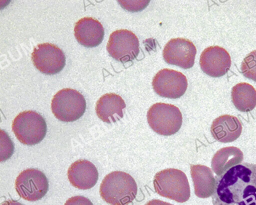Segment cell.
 <instances>
[{
	"label": "cell",
	"mask_w": 256,
	"mask_h": 205,
	"mask_svg": "<svg viewBox=\"0 0 256 205\" xmlns=\"http://www.w3.org/2000/svg\"><path fill=\"white\" fill-rule=\"evenodd\" d=\"M104 28L97 20L85 17L78 20L74 28V34L77 41L86 47H95L104 38Z\"/></svg>",
	"instance_id": "14"
},
{
	"label": "cell",
	"mask_w": 256,
	"mask_h": 205,
	"mask_svg": "<svg viewBox=\"0 0 256 205\" xmlns=\"http://www.w3.org/2000/svg\"><path fill=\"white\" fill-rule=\"evenodd\" d=\"M244 154L240 149L235 146L223 148L218 150L212 160V168L218 176H221L230 168L240 164Z\"/></svg>",
	"instance_id": "18"
},
{
	"label": "cell",
	"mask_w": 256,
	"mask_h": 205,
	"mask_svg": "<svg viewBox=\"0 0 256 205\" xmlns=\"http://www.w3.org/2000/svg\"><path fill=\"white\" fill-rule=\"evenodd\" d=\"M242 126L238 119L233 116L224 114L214 120L210 128L213 138L224 143L230 142L238 138Z\"/></svg>",
	"instance_id": "16"
},
{
	"label": "cell",
	"mask_w": 256,
	"mask_h": 205,
	"mask_svg": "<svg viewBox=\"0 0 256 205\" xmlns=\"http://www.w3.org/2000/svg\"><path fill=\"white\" fill-rule=\"evenodd\" d=\"M48 181L41 171L28 168L22 172L15 181V187L18 194L28 201L41 199L48 190Z\"/></svg>",
	"instance_id": "7"
},
{
	"label": "cell",
	"mask_w": 256,
	"mask_h": 205,
	"mask_svg": "<svg viewBox=\"0 0 256 205\" xmlns=\"http://www.w3.org/2000/svg\"><path fill=\"white\" fill-rule=\"evenodd\" d=\"M51 108L58 120L72 122L80 118L86 108L84 96L76 90L64 88L58 91L53 97Z\"/></svg>",
	"instance_id": "6"
},
{
	"label": "cell",
	"mask_w": 256,
	"mask_h": 205,
	"mask_svg": "<svg viewBox=\"0 0 256 205\" xmlns=\"http://www.w3.org/2000/svg\"><path fill=\"white\" fill-rule=\"evenodd\" d=\"M152 86L158 95L164 98H177L185 93L188 87V80L181 72L164 68L155 75Z\"/></svg>",
	"instance_id": "9"
},
{
	"label": "cell",
	"mask_w": 256,
	"mask_h": 205,
	"mask_svg": "<svg viewBox=\"0 0 256 205\" xmlns=\"http://www.w3.org/2000/svg\"><path fill=\"white\" fill-rule=\"evenodd\" d=\"M32 60L35 67L46 74L58 73L66 64V56L62 50L50 43L39 44L35 47Z\"/></svg>",
	"instance_id": "10"
},
{
	"label": "cell",
	"mask_w": 256,
	"mask_h": 205,
	"mask_svg": "<svg viewBox=\"0 0 256 205\" xmlns=\"http://www.w3.org/2000/svg\"><path fill=\"white\" fill-rule=\"evenodd\" d=\"M213 205H256V164L243 162L216 176Z\"/></svg>",
	"instance_id": "1"
},
{
	"label": "cell",
	"mask_w": 256,
	"mask_h": 205,
	"mask_svg": "<svg viewBox=\"0 0 256 205\" xmlns=\"http://www.w3.org/2000/svg\"><path fill=\"white\" fill-rule=\"evenodd\" d=\"M126 107L125 102L120 96L114 93L106 94L97 101L96 112L102 121L111 124L123 118Z\"/></svg>",
	"instance_id": "15"
},
{
	"label": "cell",
	"mask_w": 256,
	"mask_h": 205,
	"mask_svg": "<svg viewBox=\"0 0 256 205\" xmlns=\"http://www.w3.org/2000/svg\"><path fill=\"white\" fill-rule=\"evenodd\" d=\"M64 205H94L88 198L83 196H74L68 198Z\"/></svg>",
	"instance_id": "21"
},
{
	"label": "cell",
	"mask_w": 256,
	"mask_h": 205,
	"mask_svg": "<svg viewBox=\"0 0 256 205\" xmlns=\"http://www.w3.org/2000/svg\"><path fill=\"white\" fill-rule=\"evenodd\" d=\"M138 38L131 31L119 30L112 32L109 38L106 50L114 59L122 63L135 59L140 52Z\"/></svg>",
	"instance_id": "8"
},
{
	"label": "cell",
	"mask_w": 256,
	"mask_h": 205,
	"mask_svg": "<svg viewBox=\"0 0 256 205\" xmlns=\"http://www.w3.org/2000/svg\"><path fill=\"white\" fill-rule=\"evenodd\" d=\"M154 186L159 195L178 202H186L190 196L188 179L178 169L170 168L157 172L154 176Z\"/></svg>",
	"instance_id": "3"
},
{
	"label": "cell",
	"mask_w": 256,
	"mask_h": 205,
	"mask_svg": "<svg viewBox=\"0 0 256 205\" xmlns=\"http://www.w3.org/2000/svg\"><path fill=\"white\" fill-rule=\"evenodd\" d=\"M196 53V48L192 42L178 38H172L166 43L162 56L168 64L188 69L194 66Z\"/></svg>",
	"instance_id": "11"
},
{
	"label": "cell",
	"mask_w": 256,
	"mask_h": 205,
	"mask_svg": "<svg viewBox=\"0 0 256 205\" xmlns=\"http://www.w3.org/2000/svg\"><path fill=\"white\" fill-rule=\"evenodd\" d=\"M1 205H23L21 203L14 200H8L3 202Z\"/></svg>",
	"instance_id": "23"
},
{
	"label": "cell",
	"mask_w": 256,
	"mask_h": 205,
	"mask_svg": "<svg viewBox=\"0 0 256 205\" xmlns=\"http://www.w3.org/2000/svg\"><path fill=\"white\" fill-rule=\"evenodd\" d=\"M12 130L22 144L32 146L40 142L46 133L47 126L44 118L34 110L24 111L14 118Z\"/></svg>",
	"instance_id": "4"
},
{
	"label": "cell",
	"mask_w": 256,
	"mask_h": 205,
	"mask_svg": "<svg viewBox=\"0 0 256 205\" xmlns=\"http://www.w3.org/2000/svg\"><path fill=\"white\" fill-rule=\"evenodd\" d=\"M190 174L194 193L200 198H208L214 194L216 180L212 170L204 165L190 164Z\"/></svg>",
	"instance_id": "17"
},
{
	"label": "cell",
	"mask_w": 256,
	"mask_h": 205,
	"mask_svg": "<svg viewBox=\"0 0 256 205\" xmlns=\"http://www.w3.org/2000/svg\"><path fill=\"white\" fill-rule=\"evenodd\" d=\"M145 205H174L159 200L154 199L148 201Z\"/></svg>",
	"instance_id": "22"
},
{
	"label": "cell",
	"mask_w": 256,
	"mask_h": 205,
	"mask_svg": "<svg viewBox=\"0 0 256 205\" xmlns=\"http://www.w3.org/2000/svg\"><path fill=\"white\" fill-rule=\"evenodd\" d=\"M138 186L128 174L114 171L107 174L100 188V195L112 205H126L132 202L137 194Z\"/></svg>",
	"instance_id": "2"
},
{
	"label": "cell",
	"mask_w": 256,
	"mask_h": 205,
	"mask_svg": "<svg viewBox=\"0 0 256 205\" xmlns=\"http://www.w3.org/2000/svg\"><path fill=\"white\" fill-rule=\"evenodd\" d=\"M68 176L74 186L80 190H88L96 184L98 173L92 162L86 160H80L70 166Z\"/></svg>",
	"instance_id": "13"
},
{
	"label": "cell",
	"mask_w": 256,
	"mask_h": 205,
	"mask_svg": "<svg viewBox=\"0 0 256 205\" xmlns=\"http://www.w3.org/2000/svg\"><path fill=\"white\" fill-rule=\"evenodd\" d=\"M232 99L238 110L242 112L251 111L256 106V90L248 83H238L232 88Z\"/></svg>",
	"instance_id": "19"
},
{
	"label": "cell",
	"mask_w": 256,
	"mask_h": 205,
	"mask_svg": "<svg viewBox=\"0 0 256 205\" xmlns=\"http://www.w3.org/2000/svg\"><path fill=\"white\" fill-rule=\"evenodd\" d=\"M147 120L150 128L162 136L176 133L182 123V114L176 106L158 102L152 105L147 112Z\"/></svg>",
	"instance_id": "5"
},
{
	"label": "cell",
	"mask_w": 256,
	"mask_h": 205,
	"mask_svg": "<svg viewBox=\"0 0 256 205\" xmlns=\"http://www.w3.org/2000/svg\"><path fill=\"white\" fill-rule=\"evenodd\" d=\"M231 58L223 48L215 46L206 48L201 54L200 64L202 70L214 78L224 76L231 66Z\"/></svg>",
	"instance_id": "12"
},
{
	"label": "cell",
	"mask_w": 256,
	"mask_h": 205,
	"mask_svg": "<svg viewBox=\"0 0 256 205\" xmlns=\"http://www.w3.org/2000/svg\"><path fill=\"white\" fill-rule=\"evenodd\" d=\"M240 68L246 78L256 82V50L252 51L244 58Z\"/></svg>",
	"instance_id": "20"
}]
</instances>
